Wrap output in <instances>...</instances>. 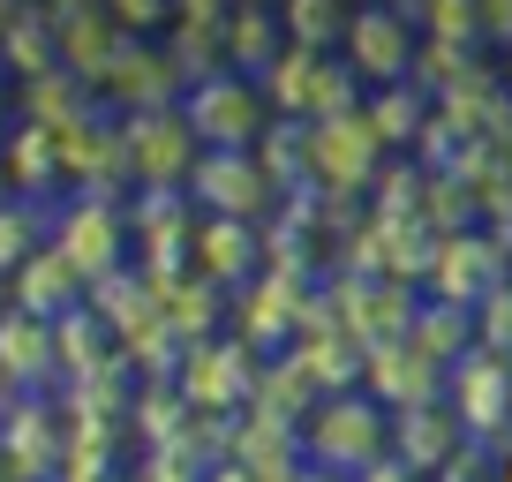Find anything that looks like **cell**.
I'll return each mask as SVG.
<instances>
[{
  "instance_id": "cell-14",
  "label": "cell",
  "mask_w": 512,
  "mask_h": 482,
  "mask_svg": "<svg viewBox=\"0 0 512 482\" xmlns=\"http://www.w3.org/2000/svg\"><path fill=\"white\" fill-rule=\"evenodd\" d=\"M482 38H512V0H482Z\"/></svg>"
},
{
  "instance_id": "cell-7",
  "label": "cell",
  "mask_w": 512,
  "mask_h": 482,
  "mask_svg": "<svg viewBox=\"0 0 512 482\" xmlns=\"http://www.w3.org/2000/svg\"><path fill=\"white\" fill-rule=\"evenodd\" d=\"M53 377H61V362H53V324L8 309V317H0V385H8V400H38Z\"/></svg>"
},
{
  "instance_id": "cell-12",
  "label": "cell",
  "mask_w": 512,
  "mask_h": 482,
  "mask_svg": "<svg viewBox=\"0 0 512 482\" xmlns=\"http://www.w3.org/2000/svg\"><path fill=\"white\" fill-rule=\"evenodd\" d=\"M46 241H53V211H46V204H23V196H8V204H0V279H16L23 264L46 249Z\"/></svg>"
},
{
  "instance_id": "cell-17",
  "label": "cell",
  "mask_w": 512,
  "mask_h": 482,
  "mask_svg": "<svg viewBox=\"0 0 512 482\" xmlns=\"http://www.w3.org/2000/svg\"><path fill=\"white\" fill-rule=\"evenodd\" d=\"M8 309H16V302H8V279H0V317H8Z\"/></svg>"
},
{
  "instance_id": "cell-5",
  "label": "cell",
  "mask_w": 512,
  "mask_h": 482,
  "mask_svg": "<svg viewBox=\"0 0 512 482\" xmlns=\"http://www.w3.org/2000/svg\"><path fill=\"white\" fill-rule=\"evenodd\" d=\"M121 144H128V181L136 189H189L196 159H204V144L189 136V121L174 113H136V121H121Z\"/></svg>"
},
{
  "instance_id": "cell-6",
  "label": "cell",
  "mask_w": 512,
  "mask_h": 482,
  "mask_svg": "<svg viewBox=\"0 0 512 482\" xmlns=\"http://www.w3.org/2000/svg\"><path fill=\"white\" fill-rule=\"evenodd\" d=\"M189 196L211 211V219H241L249 226L256 211H264V196H272V174H264L256 151H204L196 174H189Z\"/></svg>"
},
{
  "instance_id": "cell-8",
  "label": "cell",
  "mask_w": 512,
  "mask_h": 482,
  "mask_svg": "<svg viewBox=\"0 0 512 482\" xmlns=\"http://www.w3.org/2000/svg\"><path fill=\"white\" fill-rule=\"evenodd\" d=\"M8 302H16L23 317H38V324H68L83 302H91V287H83V279L68 272L53 249H38V257L23 264L16 279H8Z\"/></svg>"
},
{
  "instance_id": "cell-11",
  "label": "cell",
  "mask_w": 512,
  "mask_h": 482,
  "mask_svg": "<svg viewBox=\"0 0 512 482\" xmlns=\"http://www.w3.org/2000/svg\"><path fill=\"white\" fill-rule=\"evenodd\" d=\"M279 23H287V46L294 53H339V46H347L354 8H339V0H287Z\"/></svg>"
},
{
  "instance_id": "cell-15",
  "label": "cell",
  "mask_w": 512,
  "mask_h": 482,
  "mask_svg": "<svg viewBox=\"0 0 512 482\" xmlns=\"http://www.w3.org/2000/svg\"><path fill=\"white\" fill-rule=\"evenodd\" d=\"M8 136H16V83L0 76V144H8Z\"/></svg>"
},
{
  "instance_id": "cell-18",
  "label": "cell",
  "mask_w": 512,
  "mask_h": 482,
  "mask_svg": "<svg viewBox=\"0 0 512 482\" xmlns=\"http://www.w3.org/2000/svg\"><path fill=\"white\" fill-rule=\"evenodd\" d=\"M0 204H8V174H0Z\"/></svg>"
},
{
  "instance_id": "cell-10",
  "label": "cell",
  "mask_w": 512,
  "mask_h": 482,
  "mask_svg": "<svg viewBox=\"0 0 512 482\" xmlns=\"http://www.w3.org/2000/svg\"><path fill=\"white\" fill-rule=\"evenodd\" d=\"M279 61H287V23H279V8H234V16H226V68L264 83Z\"/></svg>"
},
{
  "instance_id": "cell-13",
  "label": "cell",
  "mask_w": 512,
  "mask_h": 482,
  "mask_svg": "<svg viewBox=\"0 0 512 482\" xmlns=\"http://www.w3.org/2000/svg\"><path fill=\"white\" fill-rule=\"evenodd\" d=\"M196 257H204V272L211 279H249V264H256V234L241 219H211L204 234H196Z\"/></svg>"
},
{
  "instance_id": "cell-3",
  "label": "cell",
  "mask_w": 512,
  "mask_h": 482,
  "mask_svg": "<svg viewBox=\"0 0 512 482\" xmlns=\"http://www.w3.org/2000/svg\"><path fill=\"white\" fill-rule=\"evenodd\" d=\"M415 53H422V31H415V16H407V8H354L339 61H347L354 83L400 91V83L415 76Z\"/></svg>"
},
{
  "instance_id": "cell-2",
  "label": "cell",
  "mask_w": 512,
  "mask_h": 482,
  "mask_svg": "<svg viewBox=\"0 0 512 482\" xmlns=\"http://www.w3.org/2000/svg\"><path fill=\"white\" fill-rule=\"evenodd\" d=\"M181 121L204 151H256L272 136V106L249 76H211V83H189L181 91Z\"/></svg>"
},
{
  "instance_id": "cell-9",
  "label": "cell",
  "mask_w": 512,
  "mask_h": 482,
  "mask_svg": "<svg viewBox=\"0 0 512 482\" xmlns=\"http://www.w3.org/2000/svg\"><path fill=\"white\" fill-rule=\"evenodd\" d=\"M0 174H8V196H23V204H46V211H53V189H68L61 144H53L46 129H31V121H16V136L0 144Z\"/></svg>"
},
{
  "instance_id": "cell-19",
  "label": "cell",
  "mask_w": 512,
  "mask_h": 482,
  "mask_svg": "<svg viewBox=\"0 0 512 482\" xmlns=\"http://www.w3.org/2000/svg\"><path fill=\"white\" fill-rule=\"evenodd\" d=\"M0 407H8V385H0Z\"/></svg>"
},
{
  "instance_id": "cell-4",
  "label": "cell",
  "mask_w": 512,
  "mask_h": 482,
  "mask_svg": "<svg viewBox=\"0 0 512 482\" xmlns=\"http://www.w3.org/2000/svg\"><path fill=\"white\" fill-rule=\"evenodd\" d=\"M256 91H264V106H272V113H294V121H309V129H317V121L347 113L354 76H347V61H339V53H294V46H287V61L256 83Z\"/></svg>"
},
{
  "instance_id": "cell-1",
  "label": "cell",
  "mask_w": 512,
  "mask_h": 482,
  "mask_svg": "<svg viewBox=\"0 0 512 482\" xmlns=\"http://www.w3.org/2000/svg\"><path fill=\"white\" fill-rule=\"evenodd\" d=\"M46 249L83 287H98V279L128 272V211L113 204V196H68V204H53V241Z\"/></svg>"
},
{
  "instance_id": "cell-16",
  "label": "cell",
  "mask_w": 512,
  "mask_h": 482,
  "mask_svg": "<svg viewBox=\"0 0 512 482\" xmlns=\"http://www.w3.org/2000/svg\"><path fill=\"white\" fill-rule=\"evenodd\" d=\"M204 482H256V475H241V467H219V475H204Z\"/></svg>"
},
{
  "instance_id": "cell-20",
  "label": "cell",
  "mask_w": 512,
  "mask_h": 482,
  "mask_svg": "<svg viewBox=\"0 0 512 482\" xmlns=\"http://www.w3.org/2000/svg\"><path fill=\"white\" fill-rule=\"evenodd\" d=\"M505 76H512V61H505Z\"/></svg>"
}]
</instances>
